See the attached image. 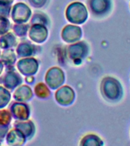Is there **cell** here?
Listing matches in <instances>:
<instances>
[{
	"label": "cell",
	"instance_id": "cell-1",
	"mask_svg": "<svg viewBox=\"0 0 130 146\" xmlns=\"http://www.w3.org/2000/svg\"><path fill=\"white\" fill-rule=\"evenodd\" d=\"M101 95L109 103H117L123 97V88L121 82L113 76H105L100 84Z\"/></svg>",
	"mask_w": 130,
	"mask_h": 146
},
{
	"label": "cell",
	"instance_id": "cell-2",
	"mask_svg": "<svg viewBox=\"0 0 130 146\" xmlns=\"http://www.w3.org/2000/svg\"><path fill=\"white\" fill-rule=\"evenodd\" d=\"M66 18L72 25H82L88 18V10L82 2H72L66 9Z\"/></svg>",
	"mask_w": 130,
	"mask_h": 146
},
{
	"label": "cell",
	"instance_id": "cell-3",
	"mask_svg": "<svg viewBox=\"0 0 130 146\" xmlns=\"http://www.w3.org/2000/svg\"><path fill=\"white\" fill-rule=\"evenodd\" d=\"M90 48L84 40H79L70 43L66 47V56L75 65H80L88 56Z\"/></svg>",
	"mask_w": 130,
	"mask_h": 146
},
{
	"label": "cell",
	"instance_id": "cell-4",
	"mask_svg": "<svg viewBox=\"0 0 130 146\" xmlns=\"http://www.w3.org/2000/svg\"><path fill=\"white\" fill-rule=\"evenodd\" d=\"M86 5L89 12L97 18L107 16L113 9L112 0H86Z\"/></svg>",
	"mask_w": 130,
	"mask_h": 146
},
{
	"label": "cell",
	"instance_id": "cell-5",
	"mask_svg": "<svg viewBox=\"0 0 130 146\" xmlns=\"http://www.w3.org/2000/svg\"><path fill=\"white\" fill-rule=\"evenodd\" d=\"M66 79L65 73L59 67H52L46 72L45 82L47 86L52 90H57L64 84Z\"/></svg>",
	"mask_w": 130,
	"mask_h": 146
},
{
	"label": "cell",
	"instance_id": "cell-6",
	"mask_svg": "<svg viewBox=\"0 0 130 146\" xmlns=\"http://www.w3.org/2000/svg\"><path fill=\"white\" fill-rule=\"evenodd\" d=\"M31 16V10L27 5L19 2L12 7L11 17L16 24H25L28 21Z\"/></svg>",
	"mask_w": 130,
	"mask_h": 146
},
{
	"label": "cell",
	"instance_id": "cell-7",
	"mask_svg": "<svg viewBox=\"0 0 130 146\" xmlns=\"http://www.w3.org/2000/svg\"><path fill=\"white\" fill-rule=\"evenodd\" d=\"M55 99L62 106H69L75 101V91L68 85H62L56 91Z\"/></svg>",
	"mask_w": 130,
	"mask_h": 146
},
{
	"label": "cell",
	"instance_id": "cell-8",
	"mask_svg": "<svg viewBox=\"0 0 130 146\" xmlns=\"http://www.w3.org/2000/svg\"><path fill=\"white\" fill-rule=\"evenodd\" d=\"M82 29L76 25H67L62 31V39L67 43H73L79 41L82 37Z\"/></svg>",
	"mask_w": 130,
	"mask_h": 146
},
{
	"label": "cell",
	"instance_id": "cell-9",
	"mask_svg": "<svg viewBox=\"0 0 130 146\" xmlns=\"http://www.w3.org/2000/svg\"><path fill=\"white\" fill-rule=\"evenodd\" d=\"M17 68L19 72L25 76L34 75L38 71L39 63L37 60L34 58L25 57L17 62Z\"/></svg>",
	"mask_w": 130,
	"mask_h": 146
},
{
	"label": "cell",
	"instance_id": "cell-10",
	"mask_svg": "<svg viewBox=\"0 0 130 146\" xmlns=\"http://www.w3.org/2000/svg\"><path fill=\"white\" fill-rule=\"evenodd\" d=\"M28 31L29 38L34 43H42L47 39L48 30L45 25L40 24L32 25Z\"/></svg>",
	"mask_w": 130,
	"mask_h": 146
},
{
	"label": "cell",
	"instance_id": "cell-11",
	"mask_svg": "<svg viewBox=\"0 0 130 146\" xmlns=\"http://www.w3.org/2000/svg\"><path fill=\"white\" fill-rule=\"evenodd\" d=\"M10 112L14 118L18 120H27L30 117V108L23 102H15L11 105Z\"/></svg>",
	"mask_w": 130,
	"mask_h": 146
},
{
	"label": "cell",
	"instance_id": "cell-12",
	"mask_svg": "<svg viewBox=\"0 0 130 146\" xmlns=\"http://www.w3.org/2000/svg\"><path fill=\"white\" fill-rule=\"evenodd\" d=\"M12 69L8 71L2 78V84L5 88L11 91L18 88L22 83V78L18 73Z\"/></svg>",
	"mask_w": 130,
	"mask_h": 146
},
{
	"label": "cell",
	"instance_id": "cell-13",
	"mask_svg": "<svg viewBox=\"0 0 130 146\" xmlns=\"http://www.w3.org/2000/svg\"><path fill=\"white\" fill-rule=\"evenodd\" d=\"M27 138L18 129H11L6 135L7 144L10 146H20L23 145L26 142Z\"/></svg>",
	"mask_w": 130,
	"mask_h": 146
},
{
	"label": "cell",
	"instance_id": "cell-14",
	"mask_svg": "<svg viewBox=\"0 0 130 146\" xmlns=\"http://www.w3.org/2000/svg\"><path fill=\"white\" fill-rule=\"evenodd\" d=\"M33 91L28 85H19L13 94L14 99L18 102H27L33 98Z\"/></svg>",
	"mask_w": 130,
	"mask_h": 146
},
{
	"label": "cell",
	"instance_id": "cell-15",
	"mask_svg": "<svg viewBox=\"0 0 130 146\" xmlns=\"http://www.w3.org/2000/svg\"><path fill=\"white\" fill-rule=\"evenodd\" d=\"M14 126L25 135L27 139H31L35 132V125L31 120H18L14 123Z\"/></svg>",
	"mask_w": 130,
	"mask_h": 146
},
{
	"label": "cell",
	"instance_id": "cell-16",
	"mask_svg": "<svg viewBox=\"0 0 130 146\" xmlns=\"http://www.w3.org/2000/svg\"><path fill=\"white\" fill-rule=\"evenodd\" d=\"M18 44V39L14 33L7 32L0 36V48L3 50L11 49Z\"/></svg>",
	"mask_w": 130,
	"mask_h": 146
},
{
	"label": "cell",
	"instance_id": "cell-17",
	"mask_svg": "<svg viewBox=\"0 0 130 146\" xmlns=\"http://www.w3.org/2000/svg\"><path fill=\"white\" fill-rule=\"evenodd\" d=\"M79 145L82 146H102L103 141L95 133H88L82 137Z\"/></svg>",
	"mask_w": 130,
	"mask_h": 146
},
{
	"label": "cell",
	"instance_id": "cell-18",
	"mask_svg": "<svg viewBox=\"0 0 130 146\" xmlns=\"http://www.w3.org/2000/svg\"><path fill=\"white\" fill-rule=\"evenodd\" d=\"M0 59L2 62L3 65L6 66L8 68L13 67L14 64L15 63L17 60V57L15 52L11 48V49H6L3 50L0 54Z\"/></svg>",
	"mask_w": 130,
	"mask_h": 146
},
{
	"label": "cell",
	"instance_id": "cell-19",
	"mask_svg": "<svg viewBox=\"0 0 130 146\" xmlns=\"http://www.w3.org/2000/svg\"><path fill=\"white\" fill-rule=\"evenodd\" d=\"M35 46L27 42L19 43L16 48V52L19 57H31L35 53Z\"/></svg>",
	"mask_w": 130,
	"mask_h": 146
},
{
	"label": "cell",
	"instance_id": "cell-20",
	"mask_svg": "<svg viewBox=\"0 0 130 146\" xmlns=\"http://www.w3.org/2000/svg\"><path fill=\"white\" fill-rule=\"evenodd\" d=\"M34 92L37 98L40 99H46L50 96V90L47 84L43 82H40L34 88Z\"/></svg>",
	"mask_w": 130,
	"mask_h": 146
},
{
	"label": "cell",
	"instance_id": "cell-21",
	"mask_svg": "<svg viewBox=\"0 0 130 146\" xmlns=\"http://www.w3.org/2000/svg\"><path fill=\"white\" fill-rule=\"evenodd\" d=\"M11 100V94L9 89L3 86H0V109H2L9 104Z\"/></svg>",
	"mask_w": 130,
	"mask_h": 146
},
{
	"label": "cell",
	"instance_id": "cell-22",
	"mask_svg": "<svg viewBox=\"0 0 130 146\" xmlns=\"http://www.w3.org/2000/svg\"><path fill=\"white\" fill-rule=\"evenodd\" d=\"M36 24H40L45 26L49 25V19L47 16L45 14L41 13L40 11L34 14L31 20V25H36Z\"/></svg>",
	"mask_w": 130,
	"mask_h": 146
},
{
	"label": "cell",
	"instance_id": "cell-23",
	"mask_svg": "<svg viewBox=\"0 0 130 146\" xmlns=\"http://www.w3.org/2000/svg\"><path fill=\"white\" fill-rule=\"evenodd\" d=\"M29 31V25L26 24H15L13 26V31L16 36H25Z\"/></svg>",
	"mask_w": 130,
	"mask_h": 146
},
{
	"label": "cell",
	"instance_id": "cell-24",
	"mask_svg": "<svg viewBox=\"0 0 130 146\" xmlns=\"http://www.w3.org/2000/svg\"><path fill=\"white\" fill-rule=\"evenodd\" d=\"M12 115L8 110H0V125H9Z\"/></svg>",
	"mask_w": 130,
	"mask_h": 146
},
{
	"label": "cell",
	"instance_id": "cell-25",
	"mask_svg": "<svg viewBox=\"0 0 130 146\" xmlns=\"http://www.w3.org/2000/svg\"><path fill=\"white\" fill-rule=\"evenodd\" d=\"M10 21L7 17L0 15V36L6 34L10 29Z\"/></svg>",
	"mask_w": 130,
	"mask_h": 146
},
{
	"label": "cell",
	"instance_id": "cell-26",
	"mask_svg": "<svg viewBox=\"0 0 130 146\" xmlns=\"http://www.w3.org/2000/svg\"><path fill=\"white\" fill-rule=\"evenodd\" d=\"M11 9L10 5H0V15L9 18Z\"/></svg>",
	"mask_w": 130,
	"mask_h": 146
},
{
	"label": "cell",
	"instance_id": "cell-27",
	"mask_svg": "<svg viewBox=\"0 0 130 146\" xmlns=\"http://www.w3.org/2000/svg\"><path fill=\"white\" fill-rule=\"evenodd\" d=\"M28 2L34 8H41L45 5L47 0H28Z\"/></svg>",
	"mask_w": 130,
	"mask_h": 146
},
{
	"label": "cell",
	"instance_id": "cell-28",
	"mask_svg": "<svg viewBox=\"0 0 130 146\" xmlns=\"http://www.w3.org/2000/svg\"><path fill=\"white\" fill-rule=\"evenodd\" d=\"M9 130V125H0V140L6 136Z\"/></svg>",
	"mask_w": 130,
	"mask_h": 146
},
{
	"label": "cell",
	"instance_id": "cell-29",
	"mask_svg": "<svg viewBox=\"0 0 130 146\" xmlns=\"http://www.w3.org/2000/svg\"><path fill=\"white\" fill-rule=\"evenodd\" d=\"M25 82H27V84H33L34 82V75H27L25 77Z\"/></svg>",
	"mask_w": 130,
	"mask_h": 146
},
{
	"label": "cell",
	"instance_id": "cell-30",
	"mask_svg": "<svg viewBox=\"0 0 130 146\" xmlns=\"http://www.w3.org/2000/svg\"><path fill=\"white\" fill-rule=\"evenodd\" d=\"M14 0H0V5H10Z\"/></svg>",
	"mask_w": 130,
	"mask_h": 146
},
{
	"label": "cell",
	"instance_id": "cell-31",
	"mask_svg": "<svg viewBox=\"0 0 130 146\" xmlns=\"http://www.w3.org/2000/svg\"><path fill=\"white\" fill-rule=\"evenodd\" d=\"M3 68H4V65H3L2 62L1 61V59H0V75L2 74V71H3Z\"/></svg>",
	"mask_w": 130,
	"mask_h": 146
},
{
	"label": "cell",
	"instance_id": "cell-32",
	"mask_svg": "<svg viewBox=\"0 0 130 146\" xmlns=\"http://www.w3.org/2000/svg\"><path fill=\"white\" fill-rule=\"evenodd\" d=\"M129 8H130V4H129Z\"/></svg>",
	"mask_w": 130,
	"mask_h": 146
},
{
	"label": "cell",
	"instance_id": "cell-33",
	"mask_svg": "<svg viewBox=\"0 0 130 146\" xmlns=\"http://www.w3.org/2000/svg\"><path fill=\"white\" fill-rule=\"evenodd\" d=\"M0 54H1V52H0Z\"/></svg>",
	"mask_w": 130,
	"mask_h": 146
},
{
	"label": "cell",
	"instance_id": "cell-34",
	"mask_svg": "<svg viewBox=\"0 0 130 146\" xmlns=\"http://www.w3.org/2000/svg\"><path fill=\"white\" fill-rule=\"evenodd\" d=\"M0 144H1V143H0Z\"/></svg>",
	"mask_w": 130,
	"mask_h": 146
}]
</instances>
